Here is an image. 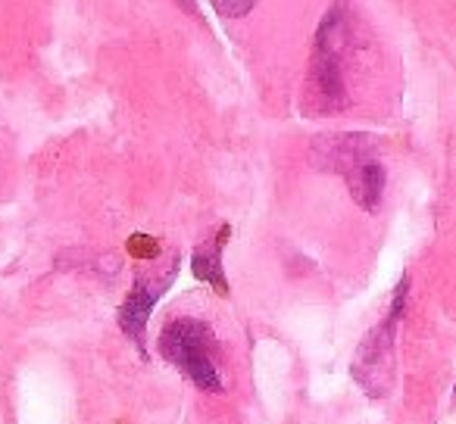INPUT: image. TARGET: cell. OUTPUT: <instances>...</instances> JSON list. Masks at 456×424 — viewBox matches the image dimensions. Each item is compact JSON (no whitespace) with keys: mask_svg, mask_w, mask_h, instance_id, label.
<instances>
[{"mask_svg":"<svg viewBox=\"0 0 456 424\" xmlns=\"http://www.w3.org/2000/svg\"><path fill=\"white\" fill-rule=\"evenodd\" d=\"M369 47L366 26L360 22L356 10L347 0L331 4V10L322 16L313 41L310 69H306V91L304 107L310 116H331L350 107V82L360 69L362 53Z\"/></svg>","mask_w":456,"mask_h":424,"instance_id":"1","label":"cell"},{"mask_svg":"<svg viewBox=\"0 0 456 424\" xmlns=\"http://www.w3.org/2000/svg\"><path fill=\"white\" fill-rule=\"evenodd\" d=\"M310 159L322 172L344 178L350 196L366 212H375L385 194V163L379 159V144L369 134H325L313 144Z\"/></svg>","mask_w":456,"mask_h":424,"instance_id":"2","label":"cell"},{"mask_svg":"<svg viewBox=\"0 0 456 424\" xmlns=\"http://www.w3.org/2000/svg\"><path fill=\"white\" fill-rule=\"evenodd\" d=\"M159 356L169 362L172 368L184 374L197 390L203 393H222L225 380L219 372V359H216V334L207 322L194 316H178L163 324L159 331Z\"/></svg>","mask_w":456,"mask_h":424,"instance_id":"3","label":"cell"},{"mask_svg":"<svg viewBox=\"0 0 456 424\" xmlns=\"http://www.w3.org/2000/svg\"><path fill=\"white\" fill-rule=\"evenodd\" d=\"M403 309H406V278L400 281L387 316L362 337V343L356 347L354 365H350L356 384L369 396H385L394 384V340H397V324L403 318Z\"/></svg>","mask_w":456,"mask_h":424,"instance_id":"4","label":"cell"},{"mask_svg":"<svg viewBox=\"0 0 456 424\" xmlns=\"http://www.w3.org/2000/svg\"><path fill=\"white\" fill-rule=\"evenodd\" d=\"M175 275H178V256H172L159 275L138 272L132 281V291H128V297L122 300L119 312H116L122 334H126L141 353H147V322H151L153 306H157V300L163 297L166 287L172 284Z\"/></svg>","mask_w":456,"mask_h":424,"instance_id":"5","label":"cell"},{"mask_svg":"<svg viewBox=\"0 0 456 424\" xmlns=\"http://www.w3.org/2000/svg\"><path fill=\"white\" fill-rule=\"evenodd\" d=\"M232 237V228L222 225L219 235L213 241L200 244L194 250V260H191V268H194V278L207 281L219 297H228V281H225V268H222V250H225V241Z\"/></svg>","mask_w":456,"mask_h":424,"instance_id":"6","label":"cell"},{"mask_svg":"<svg viewBox=\"0 0 456 424\" xmlns=\"http://www.w3.org/2000/svg\"><path fill=\"white\" fill-rule=\"evenodd\" d=\"M209 4H213L216 13L225 16V20H238V16H248L260 0H209Z\"/></svg>","mask_w":456,"mask_h":424,"instance_id":"7","label":"cell"},{"mask_svg":"<svg viewBox=\"0 0 456 424\" xmlns=\"http://www.w3.org/2000/svg\"><path fill=\"white\" fill-rule=\"evenodd\" d=\"M128 250H132L134 256H144V260H151V256H157V241H151V237H132V244H128Z\"/></svg>","mask_w":456,"mask_h":424,"instance_id":"8","label":"cell"},{"mask_svg":"<svg viewBox=\"0 0 456 424\" xmlns=\"http://www.w3.org/2000/svg\"><path fill=\"white\" fill-rule=\"evenodd\" d=\"M453 396H456V387H453Z\"/></svg>","mask_w":456,"mask_h":424,"instance_id":"9","label":"cell"}]
</instances>
